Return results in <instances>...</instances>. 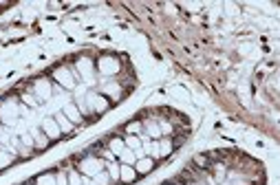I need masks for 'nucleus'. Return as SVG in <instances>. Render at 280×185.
Instances as JSON below:
<instances>
[{"label": "nucleus", "mask_w": 280, "mask_h": 185, "mask_svg": "<svg viewBox=\"0 0 280 185\" xmlns=\"http://www.w3.org/2000/svg\"><path fill=\"white\" fill-rule=\"evenodd\" d=\"M0 119L2 123H7V126H13L18 119V104L13 102V99H9V102H4L2 106H0Z\"/></svg>", "instance_id": "3"}, {"label": "nucleus", "mask_w": 280, "mask_h": 185, "mask_svg": "<svg viewBox=\"0 0 280 185\" xmlns=\"http://www.w3.org/2000/svg\"><path fill=\"white\" fill-rule=\"evenodd\" d=\"M55 183H58V185H69V174L60 172L58 177H55Z\"/></svg>", "instance_id": "24"}, {"label": "nucleus", "mask_w": 280, "mask_h": 185, "mask_svg": "<svg viewBox=\"0 0 280 185\" xmlns=\"http://www.w3.org/2000/svg\"><path fill=\"white\" fill-rule=\"evenodd\" d=\"M170 152H172V141L170 139L159 141V156H168Z\"/></svg>", "instance_id": "19"}, {"label": "nucleus", "mask_w": 280, "mask_h": 185, "mask_svg": "<svg viewBox=\"0 0 280 185\" xmlns=\"http://www.w3.org/2000/svg\"><path fill=\"white\" fill-rule=\"evenodd\" d=\"M137 179V172L132 165H121L120 163V181L121 183H132Z\"/></svg>", "instance_id": "10"}, {"label": "nucleus", "mask_w": 280, "mask_h": 185, "mask_svg": "<svg viewBox=\"0 0 280 185\" xmlns=\"http://www.w3.org/2000/svg\"><path fill=\"white\" fill-rule=\"evenodd\" d=\"M22 141H25V146L33 148V137H31V135H22Z\"/></svg>", "instance_id": "26"}, {"label": "nucleus", "mask_w": 280, "mask_h": 185, "mask_svg": "<svg viewBox=\"0 0 280 185\" xmlns=\"http://www.w3.org/2000/svg\"><path fill=\"white\" fill-rule=\"evenodd\" d=\"M97 69H99V73L102 75H115V73H120L121 66L115 58H102L97 62Z\"/></svg>", "instance_id": "5"}, {"label": "nucleus", "mask_w": 280, "mask_h": 185, "mask_svg": "<svg viewBox=\"0 0 280 185\" xmlns=\"http://www.w3.org/2000/svg\"><path fill=\"white\" fill-rule=\"evenodd\" d=\"M106 172H108V177H111V181H120V163H108L106 165Z\"/></svg>", "instance_id": "17"}, {"label": "nucleus", "mask_w": 280, "mask_h": 185, "mask_svg": "<svg viewBox=\"0 0 280 185\" xmlns=\"http://www.w3.org/2000/svg\"><path fill=\"white\" fill-rule=\"evenodd\" d=\"M84 104H86L88 112H104V111H108V106H111V102L99 93H88L86 97H84Z\"/></svg>", "instance_id": "1"}, {"label": "nucleus", "mask_w": 280, "mask_h": 185, "mask_svg": "<svg viewBox=\"0 0 280 185\" xmlns=\"http://www.w3.org/2000/svg\"><path fill=\"white\" fill-rule=\"evenodd\" d=\"M141 128H144V126H141V123H139V121H132V123H130V126H128V128H126V132H128V135H132V132H139V130H141Z\"/></svg>", "instance_id": "23"}, {"label": "nucleus", "mask_w": 280, "mask_h": 185, "mask_svg": "<svg viewBox=\"0 0 280 185\" xmlns=\"http://www.w3.org/2000/svg\"><path fill=\"white\" fill-rule=\"evenodd\" d=\"M146 130H148V137H153V139H159L161 137V128H159V123H155V121L146 123Z\"/></svg>", "instance_id": "18"}, {"label": "nucleus", "mask_w": 280, "mask_h": 185, "mask_svg": "<svg viewBox=\"0 0 280 185\" xmlns=\"http://www.w3.org/2000/svg\"><path fill=\"white\" fill-rule=\"evenodd\" d=\"M53 119L58 121V126H60V130H62V132H69L71 128H73V123H71L69 119H66V117H64V112H58V115H55Z\"/></svg>", "instance_id": "14"}, {"label": "nucleus", "mask_w": 280, "mask_h": 185, "mask_svg": "<svg viewBox=\"0 0 280 185\" xmlns=\"http://www.w3.org/2000/svg\"><path fill=\"white\" fill-rule=\"evenodd\" d=\"M78 69H80V73H82V77H93V62L88 60V58H80L78 60Z\"/></svg>", "instance_id": "11"}, {"label": "nucleus", "mask_w": 280, "mask_h": 185, "mask_svg": "<svg viewBox=\"0 0 280 185\" xmlns=\"http://www.w3.org/2000/svg\"><path fill=\"white\" fill-rule=\"evenodd\" d=\"M135 168L137 174H148L150 170L155 168V159H150V156H141V159H137V163L132 165Z\"/></svg>", "instance_id": "9"}, {"label": "nucleus", "mask_w": 280, "mask_h": 185, "mask_svg": "<svg viewBox=\"0 0 280 185\" xmlns=\"http://www.w3.org/2000/svg\"><path fill=\"white\" fill-rule=\"evenodd\" d=\"M42 132L49 137V141L51 139H60V135H62V130H60L58 121H55L53 117H46V119L42 121Z\"/></svg>", "instance_id": "6"}, {"label": "nucleus", "mask_w": 280, "mask_h": 185, "mask_svg": "<svg viewBox=\"0 0 280 185\" xmlns=\"http://www.w3.org/2000/svg\"><path fill=\"white\" fill-rule=\"evenodd\" d=\"M102 170H104V163L99 159H95V156H86V159H82V163H80V172L88 179H93L95 174H99Z\"/></svg>", "instance_id": "2"}, {"label": "nucleus", "mask_w": 280, "mask_h": 185, "mask_svg": "<svg viewBox=\"0 0 280 185\" xmlns=\"http://www.w3.org/2000/svg\"><path fill=\"white\" fill-rule=\"evenodd\" d=\"M11 163H13V154L9 152V150L0 148V170L7 168V165H11Z\"/></svg>", "instance_id": "16"}, {"label": "nucleus", "mask_w": 280, "mask_h": 185, "mask_svg": "<svg viewBox=\"0 0 280 185\" xmlns=\"http://www.w3.org/2000/svg\"><path fill=\"white\" fill-rule=\"evenodd\" d=\"M33 93H36V97L40 99V102H46V99L51 97V82H46V79H38L36 86H33Z\"/></svg>", "instance_id": "7"}, {"label": "nucleus", "mask_w": 280, "mask_h": 185, "mask_svg": "<svg viewBox=\"0 0 280 185\" xmlns=\"http://www.w3.org/2000/svg\"><path fill=\"white\" fill-rule=\"evenodd\" d=\"M62 112H64V117H66V119H69L71 123H73V126H78V123H82V121H84L82 112H80V108L75 106V104H66Z\"/></svg>", "instance_id": "8"}, {"label": "nucleus", "mask_w": 280, "mask_h": 185, "mask_svg": "<svg viewBox=\"0 0 280 185\" xmlns=\"http://www.w3.org/2000/svg\"><path fill=\"white\" fill-rule=\"evenodd\" d=\"M104 93L113 95V99H117V95H120V86H106L104 88Z\"/></svg>", "instance_id": "25"}, {"label": "nucleus", "mask_w": 280, "mask_h": 185, "mask_svg": "<svg viewBox=\"0 0 280 185\" xmlns=\"http://www.w3.org/2000/svg\"><path fill=\"white\" fill-rule=\"evenodd\" d=\"M120 161H121V165H135V163H137V154H135V150L124 148V150H121V154H120Z\"/></svg>", "instance_id": "13"}, {"label": "nucleus", "mask_w": 280, "mask_h": 185, "mask_svg": "<svg viewBox=\"0 0 280 185\" xmlns=\"http://www.w3.org/2000/svg\"><path fill=\"white\" fill-rule=\"evenodd\" d=\"M31 135H33V146H36V148H46V146H49V137L42 130H33Z\"/></svg>", "instance_id": "12"}, {"label": "nucleus", "mask_w": 280, "mask_h": 185, "mask_svg": "<svg viewBox=\"0 0 280 185\" xmlns=\"http://www.w3.org/2000/svg\"><path fill=\"white\" fill-rule=\"evenodd\" d=\"M69 185H82V177H80V172H69Z\"/></svg>", "instance_id": "22"}, {"label": "nucleus", "mask_w": 280, "mask_h": 185, "mask_svg": "<svg viewBox=\"0 0 280 185\" xmlns=\"http://www.w3.org/2000/svg\"><path fill=\"white\" fill-rule=\"evenodd\" d=\"M124 148H126V144H124L121 139H113V141H111V152L115 154V156H120Z\"/></svg>", "instance_id": "20"}, {"label": "nucleus", "mask_w": 280, "mask_h": 185, "mask_svg": "<svg viewBox=\"0 0 280 185\" xmlns=\"http://www.w3.org/2000/svg\"><path fill=\"white\" fill-rule=\"evenodd\" d=\"M36 185H58L55 183V174H42V177H38Z\"/></svg>", "instance_id": "21"}, {"label": "nucleus", "mask_w": 280, "mask_h": 185, "mask_svg": "<svg viewBox=\"0 0 280 185\" xmlns=\"http://www.w3.org/2000/svg\"><path fill=\"white\" fill-rule=\"evenodd\" d=\"M22 99H25V102H27V104H29V106H36V104H38V102H36V99H33V97H31V95H25V97H22Z\"/></svg>", "instance_id": "28"}, {"label": "nucleus", "mask_w": 280, "mask_h": 185, "mask_svg": "<svg viewBox=\"0 0 280 185\" xmlns=\"http://www.w3.org/2000/svg\"><path fill=\"white\" fill-rule=\"evenodd\" d=\"M124 144H126L128 150H135V152H137V150H141V139H137L135 135H128L124 139Z\"/></svg>", "instance_id": "15"}, {"label": "nucleus", "mask_w": 280, "mask_h": 185, "mask_svg": "<svg viewBox=\"0 0 280 185\" xmlns=\"http://www.w3.org/2000/svg\"><path fill=\"white\" fill-rule=\"evenodd\" d=\"M53 77H55V82H58L60 86L69 88V91H71V88H75V84H78V82H75V75L71 73L69 66H62V69H58V71L53 73Z\"/></svg>", "instance_id": "4"}, {"label": "nucleus", "mask_w": 280, "mask_h": 185, "mask_svg": "<svg viewBox=\"0 0 280 185\" xmlns=\"http://www.w3.org/2000/svg\"><path fill=\"white\" fill-rule=\"evenodd\" d=\"M216 177H218V179L225 177V168H223V165H216Z\"/></svg>", "instance_id": "27"}]
</instances>
